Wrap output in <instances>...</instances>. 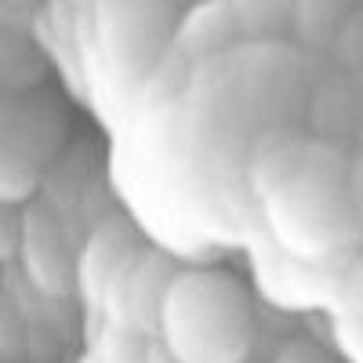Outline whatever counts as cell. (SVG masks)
I'll return each mask as SVG.
<instances>
[{
  "mask_svg": "<svg viewBox=\"0 0 363 363\" xmlns=\"http://www.w3.org/2000/svg\"><path fill=\"white\" fill-rule=\"evenodd\" d=\"M145 345H149V335H142V330L128 323L106 320L95 338V349H91V359L95 363H145Z\"/></svg>",
  "mask_w": 363,
  "mask_h": 363,
  "instance_id": "52a82bcc",
  "label": "cell"
},
{
  "mask_svg": "<svg viewBox=\"0 0 363 363\" xmlns=\"http://www.w3.org/2000/svg\"><path fill=\"white\" fill-rule=\"evenodd\" d=\"M15 251L22 255L26 280L48 298H66L77 287V258L73 247L48 207H29L18 218Z\"/></svg>",
  "mask_w": 363,
  "mask_h": 363,
  "instance_id": "277c9868",
  "label": "cell"
},
{
  "mask_svg": "<svg viewBox=\"0 0 363 363\" xmlns=\"http://www.w3.org/2000/svg\"><path fill=\"white\" fill-rule=\"evenodd\" d=\"M22 352V323L15 306L0 294V359H11Z\"/></svg>",
  "mask_w": 363,
  "mask_h": 363,
  "instance_id": "ba28073f",
  "label": "cell"
},
{
  "mask_svg": "<svg viewBox=\"0 0 363 363\" xmlns=\"http://www.w3.org/2000/svg\"><path fill=\"white\" fill-rule=\"evenodd\" d=\"M145 363H178V356L164 345L160 335H149V345H145Z\"/></svg>",
  "mask_w": 363,
  "mask_h": 363,
  "instance_id": "8fae6325",
  "label": "cell"
},
{
  "mask_svg": "<svg viewBox=\"0 0 363 363\" xmlns=\"http://www.w3.org/2000/svg\"><path fill=\"white\" fill-rule=\"evenodd\" d=\"M15 240H18V218H11L8 203H0V258L15 251Z\"/></svg>",
  "mask_w": 363,
  "mask_h": 363,
  "instance_id": "30bf717a",
  "label": "cell"
},
{
  "mask_svg": "<svg viewBox=\"0 0 363 363\" xmlns=\"http://www.w3.org/2000/svg\"><path fill=\"white\" fill-rule=\"evenodd\" d=\"M33 142L26 131V113L0 106V203H15L33 189L37 164Z\"/></svg>",
  "mask_w": 363,
  "mask_h": 363,
  "instance_id": "5b68a950",
  "label": "cell"
},
{
  "mask_svg": "<svg viewBox=\"0 0 363 363\" xmlns=\"http://www.w3.org/2000/svg\"><path fill=\"white\" fill-rule=\"evenodd\" d=\"M131 247H135L131 233L113 222V225H102L95 236H91V244L77 258V287L84 291V298L95 309H99V298H102V287L109 280V272L120 265V258H124Z\"/></svg>",
  "mask_w": 363,
  "mask_h": 363,
  "instance_id": "8992f818",
  "label": "cell"
},
{
  "mask_svg": "<svg viewBox=\"0 0 363 363\" xmlns=\"http://www.w3.org/2000/svg\"><path fill=\"white\" fill-rule=\"evenodd\" d=\"M80 363H95V359H91V356H87V359H80Z\"/></svg>",
  "mask_w": 363,
  "mask_h": 363,
  "instance_id": "7c38bea8",
  "label": "cell"
},
{
  "mask_svg": "<svg viewBox=\"0 0 363 363\" xmlns=\"http://www.w3.org/2000/svg\"><path fill=\"white\" fill-rule=\"evenodd\" d=\"M277 363H330V356H327L316 342L294 338V342H287V345L277 352Z\"/></svg>",
  "mask_w": 363,
  "mask_h": 363,
  "instance_id": "9c48e42d",
  "label": "cell"
},
{
  "mask_svg": "<svg viewBox=\"0 0 363 363\" xmlns=\"http://www.w3.org/2000/svg\"><path fill=\"white\" fill-rule=\"evenodd\" d=\"M174 258L160 251H142L131 247L120 265L109 272V280L99 298V313L113 323H128L142 335H157L160 313H164V298L174 280Z\"/></svg>",
  "mask_w": 363,
  "mask_h": 363,
  "instance_id": "3957f363",
  "label": "cell"
},
{
  "mask_svg": "<svg viewBox=\"0 0 363 363\" xmlns=\"http://www.w3.org/2000/svg\"><path fill=\"white\" fill-rule=\"evenodd\" d=\"M262 193H269L272 233L301 258L335 251L352 229L338 157L294 149L291 157H280V174Z\"/></svg>",
  "mask_w": 363,
  "mask_h": 363,
  "instance_id": "7a4b0ae2",
  "label": "cell"
},
{
  "mask_svg": "<svg viewBox=\"0 0 363 363\" xmlns=\"http://www.w3.org/2000/svg\"><path fill=\"white\" fill-rule=\"evenodd\" d=\"M157 335L178 363H244L255 342L251 298L222 269H178Z\"/></svg>",
  "mask_w": 363,
  "mask_h": 363,
  "instance_id": "6da1fadb",
  "label": "cell"
}]
</instances>
